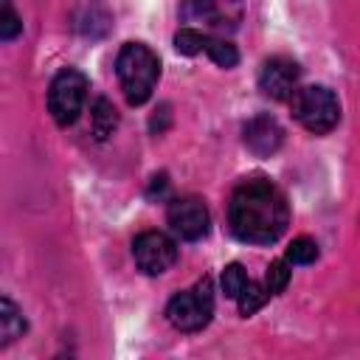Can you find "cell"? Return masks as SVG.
I'll use <instances>...</instances> for the list:
<instances>
[{"instance_id": "8", "label": "cell", "mask_w": 360, "mask_h": 360, "mask_svg": "<svg viewBox=\"0 0 360 360\" xmlns=\"http://www.w3.org/2000/svg\"><path fill=\"white\" fill-rule=\"evenodd\" d=\"M166 219H169V228L174 231V236L186 239V242H197V239L208 236V231H211V214L202 205V200H197V197L172 200Z\"/></svg>"}, {"instance_id": "15", "label": "cell", "mask_w": 360, "mask_h": 360, "mask_svg": "<svg viewBox=\"0 0 360 360\" xmlns=\"http://www.w3.org/2000/svg\"><path fill=\"white\" fill-rule=\"evenodd\" d=\"M205 53H208L219 68H233V65L239 62V51H236L228 39H222V37H211V34H208Z\"/></svg>"}, {"instance_id": "13", "label": "cell", "mask_w": 360, "mask_h": 360, "mask_svg": "<svg viewBox=\"0 0 360 360\" xmlns=\"http://www.w3.org/2000/svg\"><path fill=\"white\" fill-rule=\"evenodd\" d=\"M205 42H208V34L200 31V28H191V25H186V28H180L174 34V51L177 53H186V56L202 53L205 51Z\"/></svg>"}, {"instance_id": "1", "label": "cell", "mask_w": 360, "mask_h": 360, "mask_svg": "<svg viewBox=\"0 0 360 360\" xmlns=\"http://www.w3.org/2000/svg\"><path fill=\"white\" fill-rule=\"evenodd\" d=\"M290 208L284 194L264 177L242 180L228 202V225L239 242L273 245L287 231Z\"/></svg>"}, {"instance_id": "5", "label": "cell", "mask_w": 360, "mask_h": 360, "mask_svg": "<svg viewBox=\"0 0 360 360\" xmlns=\"http://www.w3.org/2000/svg\"><path fill=\"white\" fill-rule=\"evenodd\" d=\"M87 101V76L65 68L53 76L51 87H48V112L59 127H70L76 124V118L82 115Z\"/></svg>"}, {"instance_id": "16", "label": "cell", "mask_w": 360, "mask_h": 360, "mask_svg": "<svg viewBox=\"0 0 360 360\" xmlns=\"http://www.w3.org/2000/svg\"><path fill=\"white\" fill-rule=\"evenodd\" d=\"M290 264H312L318 259V242L309 239V236H298L290 242L287 248V256H284Z\"/></svg>"}, {"instance_id": "14", "label": "cell", "mask_w": 360, "mask_h": 360, "mask_svg": "<svg viewBox=\"0 0 360 360\" xmlns=\"http://www.w3.org/2000/svg\"><path fill=\"white\" fill-rule=\"evenodd\" d=\"M250 276L242 270V264H228L225 270H222V292L228 295V298H233V301H239L242 298V292L250 287Z\"/></svg>"}, {"instance_id": "9", "label": "cell", "mask_w": 360, "mask_h": 360, "mask_svg": "<svg viewBox=\"0 0 360 360\" xmlns=\"http://www.w3.org/2000/svg\"><path fill=\"white\" fill-rule=\"evenodd\" d=\"M298 79H301V68L287 56H273L259 70L262 93L276 98V101H290L298 90Z\"/></svg>"}, {"instance_id": "17", "label": "cell", "mask_w": 360, "mask_h": 360, "mask_svg": "<svg viewBox=\"0 0 360 360\" xmlns=\"http://www.w3.org/2000/svg\"><path fill=\"white\" fill-rule=\"evenodd\" d=\"M22 31V17L17 14L11 0H0V39L11 42Z\"/></svg>"}, {"instance_id": "7", "label": "cell", "mask_w": 360, "mask_h": 360, "mask_svg": "<svg viewBox=\"0 0 360 360\" xmlns=\"http://www.w3.org/2000/svg\"><path fill=\"white\" fill-rule=\"evenodd\" d=\"M132 259L141 273L160 276L177 262V242L163 231H143L132 242Z\"/></svg>"}, {"instance_id": "12", "label": "cell", "mask_w": 360, "mask_h": 360, "mask_svg": "<svg viewBox=\"0 0 360 360\" xmlns=\"http://www.w3.org/2000/svg\"><path fill=\"white\" fill-rule=\"evenodd\" d=\"M118 127V115H115V107L107 101V98H96L93 107H90V129L98 141L110 138L112 129Z\"/></svg>"}, {"instance_id": "10", "label": "cell", "mask_w": 360, "mask_h": 360, "mask_svg": "<svg viewBox=\"0 0 360 360\" xmlns=\"http://www.w3.org/2000/svg\"><path fill=\"white\" fill-rule=\"evenodd\" d=\"M242 141H245V146H248L256 158H270V155H276V152L281 149V143H284V129H281V124H278L273 115L262 112V115H253V118L242 127Z\"/></svg>"}, {"instance_id": "4", "label": "cell", "mask_w": 360, "mask_h": 360, "mask_svg": "<svg viewBox=\"0 0 360 360\" xmlns=\"http://www.w3.org/2000/svg\"><path fill=\"white\" fill-rule=\"evenodd\" d=\"M214 315V290L211 281L202 278L194 287L177 292L166 304V321L180 332H200L211 323Z\"/></svg>"}, {"instance_id": "3", "label": "cell", "mask_w": 360, "mask_h": 360, "mask_svg": "<svg viewBox=\"0 0 360 360\" xmlns=\"http://www.w3.org/2000/svg\"><path fill=\"white\" fill-rule=\"evenodd\" d=\"M290 107H292V115L295 121L312 132V135H326L338 127L340 121V101L338 96L323 87V84H307V87H298L295 96L290 98Z\"/></svg>"}, {"instance_id": "2", "label": "cell", "mask_w": 360, "mask_h": 360, "mask_svg": "<svg viewBox=\"0 0 360 360\" xmlns=\"http://www.w3.org/2000/svg\"><path fill=\"white\" fill-rule=\"evenodd\" d=\"M115 76L129 104L149 101L158 79H160V59L143 42H127L115 56Z\"/></svg>"}, {"instance_id": "18", "label": "cell", "mask_w": 360, "mask_h": 360, "mask_svg": "<svg viewBox=\"0 0 360 360\" xmlns=\"http://www.w3.org/2000/svg\"><path fill=\"white\" fill-rule=\"evenodd\" d=\"M287 281H290V262H287V259L273 262V264L267 267V276H264V287H267V292H270V295L281 292V290L287 287Z\"/></svg>"}, {"instance_id": "11", "label": "cell", "mask_w": 360, "mask_h": 360, "mask_svg": "<svg viewBox=\"0 0 360 360\" xmlns=\"http://www.w3.org/2000/svg\"><path fill=\"white\" fill-rule=\"evenodd\" d=\"M22 332H25L22 309L8 295H3L0 298V346L14 343L17 338H22Z\"/></svg>"}, {"instance_id": "6", "label": "cell", "mask_w": 360, "mask_h": 360, "mask_svg": "<svg viewBox=\"0 0 360 360\" xmlns=\"http://www.w3.org/2000/svg\"><path fill=\"white\" fill-rule=\"evenodd\" d=\"M180 14L191 28L233 31L242 20V0H186Z\"/></svg>"}]
</instances>
